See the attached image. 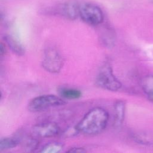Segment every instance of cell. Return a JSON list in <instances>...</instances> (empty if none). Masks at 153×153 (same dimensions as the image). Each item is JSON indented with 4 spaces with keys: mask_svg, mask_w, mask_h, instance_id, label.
Returning <instances> with one entry per match:
<instances>
[{
    "mask_svg": "<svg viewBox=\"0 0 153 153\" xmlns=\"http://www.w3.org/2000/svg\"><path fill=\"white\" fill-rule=\"evenodd\" d=\"M79 4L75 1H67L60 4L59 12L66 18L74 20L79 16Z\"/></svg>",
    "mask_w": 153,
    "mask_h": 153,
    "instance_id": "cell-7",
    "label": "cell"
},
{
    "mask_svg": "<svg viewBox=\"0 0 153 153\" xmlns=\"http://www.w3.org/2000/svg\"><path fill=\"white\" fill-rule=\"evenodd\" d=\"M79 16L87 24L97 26L102 23L104 19L102 9L91 3H82L79 7Z\"/></svg>",
    "mask_w": 153,
    "mask_h": 153,
    "instance_id": "cell-2",
    "label": "cell"
},
{
    "mask_svg": "<svg viewBox=\"0 0 153 153\" xmlns=\"http://www.w3.org/2000/svg\"><path fill=\"white\" fill-rule=\"evenodd\" d=\"M63 146L60 143L52 142L44 146L41 152L44 153H57L60 152L63 149Z\"/></svg>",
    "mask_w": 153,
    "mask_h": 153,
    "instance_id": "cell-13",
    "label": "cell"
},
{
    "mask_svg": "<svg viewBox=\"0 0 153 153\" xmlns=\"http://www.w3.org/2000/svg\"><path fill=\"white\" fill-rule=\"evenodd\" d=\"M79 132V131L78 130L76 126H75L74 128H71L67 129L64 133V134L65 135L66 137H71L74 135H76V134Z\"/></svg>",
    "mask_w": 153,
    "mask_h": 153,
    "instance_id": "cell-15",
    "label": "cell"
},
{
    "mask_svg": "<svg viewBox=\"0 0 153 153\" xmlns=\"http://www.w3.org/2000/svg\"><path fill=\"white\" fill-rule=\"evenodd\" d=\"M60 132L58 124L54 122H44L33 126L32 134L33 137L47 138L54 137Z\"/></svg>",
    "mask_w": 153,
    "mask_h": 153,
    "instance_id": "cell-6",
    "label": "cell"
},
{
    "mask_svg": "<svg viewBox=\"0 0 153 153\" xmlns=\"http://www.w3.org/2000/svg\"><path fill=\"white\" fill-rule=\"evenodd\" d=\"M60 95L68 99H76L81 96V92L75 88H63L60 90Z\"/></svg>",
    "mask_w": 153,
    "mask_h": 153,
    "instance_id": "cell-12",
    "label": "cell"
},
{
    "mask_svg": "<svg viewBox=\"0 0 153 153\" xmlns=\"http://www.w3.org/2000/svg\"><path fill=\"white\" fill-rule=\"evenodd\" d=\"M141 87L148 99L153 103V75H146L142 79Z\"/></svg>",
    "mask_w": 153,
    "mask_h": 153,
    "instance_id": "cell-9",
    "label": "cell"
},
{
    "mask_svg": "<svg viewBox=\"0 0 153 153\" xmlns=\"http://www.w3.org/2000/svg\"><path fill=\"white\" fill-rule=\"evenodd\" d=\"M85 151H86L83 148H81V147H74L68 151V152H74V153H76V152L81 153V152H84Z\"/></svg>",
    "mask_w": 153,
    "mask_h": 153,
    "instance_id": "cell-16",
    "label": "cell"
},
{
    "mask_svg": "<svg viewBox=\"0 0 153 153\" xmlns=\"http://www.w3.org/2000/svg\"><path fill=\"white\" fill-rule=\"evenodd\" d=\"M109 119L107 111L96 107L90 110L76 125L80 133L87 135H95L101 133L106 127Z\"/></svg>",
    "mask_w": 153,
    "mask_h": 153,
    "instance_id": "cell-1",
    "label": "cell"
},
{
    "mask_svg": "<svg viewBox=\"0 0 153 153\" xmlns=\"http://www.w3.org/2000/svg\"><path fill=\"white\" fill-rule=\"evenodd\" d=\"M20 142H22L24 148L26 149L27 151H32L36 148L38 145V141L33 137H29L23 139H19Z\"/></svg>",
    "mask_w": 153,
    "mask_h": 153,
    "instance_id": "cell-14",
    "label": "cell"
},
{
    "mask_svg": "<svg viewBox=\"0 0 153 153\" xmlns=\"http://www.w3.org/2000/svg\"><path fill=\"white\" fill-rule=\"evenodd\" d=\"M5 40L11 48V50L16 54L22 56L25 53V48L23 45L16 38L11 35L5 36Z\"/></svg>",
    "mask_w": 153,
    "mask_h": 153,
    "instance_id": "cell-10",
    "label": "cell"
},
{
    "mask_svg": "<svg viewBox=\"0 0 153 153\" xmlns=\"http://www.w3.org/2000/svg\"><path fill=\"white\" fill-rule=\"evenodd\" d=\"M63 65V58L57 50L54 48L47 49L42 62V67L48 72L57 73L61 70Z\"/></svg>",
    "mask_w": 153,
    "mask_h": 153,
    "instance_id": "cell-5",
    "label": "cell"
},
{
    "mask_svg": "<svg viewBox=\"0 0 153 153\" xmlns=\"http://www.w3.org/2000/svg\"><path fill=\"white\" fill-rule=\"evenodd\" d=\"M97 82L102 88L112 91H117L121 87V82L114 75L108 64H105L100 68L97 76Z\"/></svg>",
    "mask_w": 153,
    "mask_h": 153,
    "instance_id": "cell-4",
    "label": "cell"
},
{
    "mask_svg": "<svg viewBox=\"0 0 153 153\" xmlns=\"http://www.w3.org/2000/svg\"><path fill=\"white\" fill-rule=\"evenodd\" d=\"M20 143L19 138L4 137L0 141V150H7L16 147Z\"/></svg>",
    "mask_w": 153,
    "mask_h": 153,
    "instance_id": "cell-11",
    "label": "cell"
},
{
    "mask_svg": "<svg viewBox=\"0 0 153 153\" xmlns=\"http://www.w3.org/2000/svg\"><path fill=\"white\" fill-rule=\"evenodd\" d=\"M114 125L116 127H118L121 126L124 119L125 111H126L125 102L123 100L117 101L114 105Z\"/></svg>",
    "mask_w": 153,
    "mask_h": 153,
    "instance_id": "cell-8",
    "label": "cell"
},
{
    "mask_svg": "<svg viewBox=\"0 0 153 153\" xmlns=\"http://www.w3.org/2000/svg\"><path fill=\"white\" fill-rule=\"evenodd\" d=\"M65 102L60 97L53 94L41 95L32 99L28 104L29 111L36 112L51 107L63 105Z\"/></svg>",
    "mask_w": 153,
    "mask_h": 153,
    "instance_id": "cell-3",
    "label": "cell"
}]
</instances>
